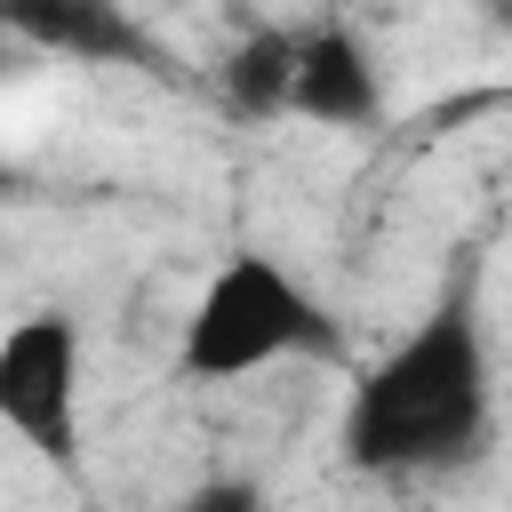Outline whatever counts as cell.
<instances>
[{"label": "cell", "instance_id": "cell-1", "mask_svg": "<svg viewBox=\"0 0 512 512\" xmlns=\"http://www.w3.org/2000/svg\"><path fill=\"white\" fill-rule=\"evenodd\" d=\"M496 440V352L480 280L464 272L424 304V320L384 344L344 392L336 448L360 480H416V472H464Z\"/></svg>", "mask_w": 512, "mask_h": 512}, {"label": "cell", "instance_id": "cell-2", "mask_svg": "<svg viewBox=\"0 0 512 512\" xmlns=\"http://www.w3.org/2000/svg\"><path fill=\"white\" fill-rule=\"evenodd\" d=\"M280 360H344V320L288 256L232 248L184 312L176 368L192 384H240V376H264Z\"/></svg>", "mask_w": 512, "mask_h": 512}, {"label": "cell", "instance_id": "cell-3", "mask_svg": "<svg viewBox=\"0 0 512 512\" xmlns=\"http://www.w3.org/2000/svg\"><path fill=\"white\" fill-rule=\"evenodd\" d=\"M80 392H88V336L64 304L24 312L0 336V432H16L40 464H80Z\"/></svg>", "mask_w": 512, "mask_h": 512}, {"label": "cell", "instance_id": "cell-4", "mask_svg": "<svg viewBox=\"0 0 512 512\" xmlns=\"http://www.w3.org/2000/svg\"><path fill=\"white\" fill-rule=\"evenodd\" d=\"M376 112H384L376 48H368L352 24H304V32H296L288 120H312V128H368Z\"/></svg>", "mask_w": 512, "mask_h": 512}, {"label": "cell", "instance_id": "cell-5", "mask_svg": "<svg viewBox=\"0 0 512 512\" xmlns=\"http://www.w3.org/2000/svg\"><path fill=\"white\" fill-rule=\"evenodd\" d=\"M0 32L64 56V64H144L160 72L152 32L128 16V0H0Z\"/></svg>", "mask_w": 512, "mask_h": 512}, {"label": "cell", "instance_id": "cell-6", "mask_svg": "<svg viewBox=\"0 0 512 512\" xmlns=\"http://www.w3.org/2000/svg\"><path fill=\"white\" fill-rule=\"evenodd\" d=\"M288 80H296V32L288 24H256L224 48L216 64V96L232 120L264 128V120H288Z\"/></svg>", "mask_w": 512, "mask_h": 512}, {"label": "cell", "instance_id": "cell-7", "mask_svg": "<svg viewBox=\"0 0 512 512\" xmlns=\"http://www.w3.org/2000/svg\"><path fill=\"white\" fill-rule=\"evenodd\" d=\"M168 512H272V496H264V480H248V472H208V480H192Z\"/></svg>", "mask_w": 512, "mask_h": 512}, {"label": "cell", "instance_id": "cell-8", "mask_svg": "<svg viewBox=\"0 0 512 512\" xmlns=\"http://www.w3.org/2000/svg\"><path fill=\"white\" fill-rule=\"evenodd\" d=\"M496 24H512V0H496Z\"/></svg>", "mask_w": 512, "mask_h": 512}, {"label": "cell", "instance_id": "cell-9", "mask_svg": "<svg viewBox=\"0 0 512 512\" xmlns=\"http://www.w3.org/2000/svg\"><path fill=\"white\" fill-rule=\"evenodd\" d=\"M0 184H8V168H0Z\"/></svg>", "mask_w": 512, "mask_h": 512}]
</instances>
